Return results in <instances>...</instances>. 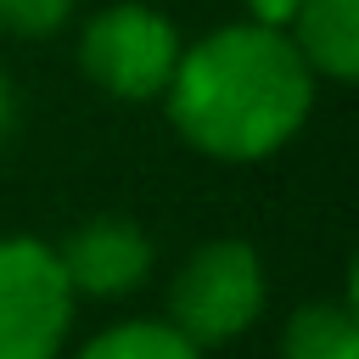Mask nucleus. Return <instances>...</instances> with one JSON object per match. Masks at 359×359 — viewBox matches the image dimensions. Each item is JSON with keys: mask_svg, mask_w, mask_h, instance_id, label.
Here are the masks:
<instances>
[{"mask_svg": "<svg viewBox=\"0 0 359 359\" xmlns=\"http://www.w3.org/2000/svg\"><path fill=\"white\" fill-rule=\"evenodd\" d=\"M56 264L73 286V297H123L151 275V241L135 219H84L62 247Z\"/></svg>", "mask_w": 359, "mask_h": 359, "instance_id": "5", "label": "nucleus"}, {"mask_svg": "<svg viewBox=\"0 0 359 359\" xmlns=\"http://www.w3.org/2000/svg\"><path fill=\"white\" fill-rule=\"evenodd\" d=\"M73 0H0V34L11 39H45L67 22Z\"/></svg>", "mask_w": 359, "mask_h": 359, "instance_id": "9", "label": "nucleus"}, {"mask_svg": "<svg viewBox=\"0 0 359 359\" xmlns=\"http://www.w3.org/2000/svg\"><path fill=\"white\" fill-rule=\"evenodd\" d=\"M163 107L185 146L219 163H258L309 123L314 73L297 62L286 34L224 22L180 50Z\"/></svg>", "mask_w": 359, "mask_h": 359, "instance_id": "1", "label": "nucleus"}, {"mask_svg": "<svg viewBox=\"0 0 359 359\" xmlns=\"http://www.w3.org/2000/svg\"><path fill=\"white\" fill-rule=\"evenodd\" d=\"M73 303L56 247L39 236H0V359H56Z\"/></svg>", "mask_w": 359, "mask_h": 359, "instance_id": "4", "label": "nucleus"}, {"mask_svg": "<svg viewBox=\"0 0 359 359\" xmlns=\"http://www.w3.org/2000/svg\"><path fill=\"white\" fill-rule=\"evenodd\" d=\"M264 264L247 241H202L168 286V325L196 348L236 342L264 314Z\"/></svg>", "mask_w": 359, "mask_h": 359, "instance_id": "3", "label": "nucleus"}, {"mask_svg": "<svg viewBox=\"0 0 359 359\" xmlns=\"http://www.w3.org/2000/svg\"><path fill=\"white\" fill-rule=\"evenodd\" d=\"M73 359H202V348L185 342L168 320H123L90 337Z\"/></svg>", "mask_w": 359, "mask_h": 359, "instance_id": "8", "label": "nucleus"}, {"mask_svg": "<svg viewBox=\"0 0 359 359\" xmlns=\"http://www.w3.org/2000/svg\"><path fill=\"white\" fill-rule=\"evenodd\" d=\"M292 11H297V0H247V22H258V28H275V34H286Z\"/></svg>", "mask_w": 359, "mask_h": 359, "instance_id": "10", "label": "nucleus"}, {"mask_svg": "<svg viewBox=\"0 0 359 359\" xmlns=\"http://www.w3.org/2000/svg\"><path fill=\"white\" fill-rule=\"evenodd\" d=\"M286 39L314 79L348 84L359 73V0H297Z\"/></svg>", "mask_w": 359, "mask_h": 359, "instance_id": "6", "label": "nucleus"}, {"mask_svg": "<svg viewBox=\"0 0 359 359\" xmlns=\"http://www.w3.org/2000/svg\"><path fill=\"white\" fill-rule=\"evenodd\" d=\"M280 359H359L353 303H303L286 320Z\"/></svg>", "mask_w": 359, "mask_h": 359, "instance_id": "7", "label": "nucleus"}, {"mask_svg": "<svg viewBox=\"0 0 359 359\" xmlns=\"http://www.w3.org/2000/svg\"><path fill=\"white\" fill-rule=\"evenodd\" d=\"M180 50V28L146 0H112L79 34V67L112 101H163Z\"/></svg>", "mask_w": 359, "mask_h": 359, "instance_id": "2", "label": "nucleus"}, {"mask_svg": "<svg viewBox=\"0 0 359 359\" xmlns=\"http://www.w3.org/2000/svg\"><path fill=\"white\" fill-rule=\"evenodd\" d=\"M17 129V90H11V79L0 73V140Z\"/></svg>", "mask_w": 359, "mask_h": 359, "instance_id": "11", "label": "nucleus"}]
</instances>
